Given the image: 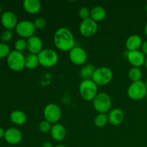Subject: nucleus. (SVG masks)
<instances>
[{
  "label": "nucleus",
  "mask_w": 147,
  "mask_h": 147,
  "mask_svg": "<svg viewBox=\"0 0 147 147\" xmlns=\"http://www.w3.org/2000/svg\"><path fill=\"white\" fill-rule=\"evenodd\" d=\"M54 147H67V146H65V145H57V146H54Z\"/></svg>",
  "instance_id": "nucleus-37"
},
{
  "label": "nucleus",
  "mask_w": 147,
  "mask_h": 147,
  "mask_svg": "<svg viewBox=\"0 0 147 147\" xmlns=\"http://www.w3.org/2000/svg\"><path fill=\"white\" fill-rule=\"evenodd\" d=\"M1 40L3 42L6 43L8 42L11 41V39L13 37V32L11 30H6L1 33Z\"/></svg>",
  "instance_id": "nucleus-30"
},
{
  "label": "nucleus",
  "mask_w": 147,
  "mask_h": 147,
  "mask_svg": "<svg viewBox=\"0 0 147 147\" xmlns=\"http://www.w3.org/2000/svg\"><path fill=\"white\" fill-rule=\"evenodd\" d=\"M145 9H146V12H147V4H146V7H145Z\"/></svg>",
  "instance_id": "nucleus-39"
},
{
  "label": "nucleus",
  "mask_w": 147,
  "mask_h": 147,
  "mask_svg": "<svg viewBox=\"0 0 147 147\" xmlns=\"http://www.w3.org/2000/svg\"><path fill=\"white\" fill-rule=\"evenodd\" d=\"M98 86L92 80H83L79 86V93L86 101H93L98 93Z\"/></svg>",
  "instance_id": "nucleus-2"
},
{
  "label": "nucleus",
  "mask_w": 147,
  "mask_h": 147,
  "mask_svg": "<svg viewBox=\"0 0 147 147\" xmlns=\"http://www.w3.org/2000/svg\"><path fill=\"white\" fill-rule=\"evenodd\" d=\"M33 23H34L36 30H42L46 26L47 22H46L45 19L43 17H38L33 22Z\"/></svg>",
  "instance_id": "nucleus-31"
},
{
  "label": "nucleus",
  "mask_w": 147,
  "mask_h": 147,
  "mask_svg": "<svg viewBox=\"0 0 147 147\" xmlns=\"http://www.w3.org/2000/svg\"><path fill=\"white\" fill-rule=\"evenodd\" d=\"M27 50L31 54L38 55L43 50V42L41 38L34 35L27 40Z\"/></svg>",
  "instance_id": "nucleus-15"
},
{
  "label": "nucleus",
  "mask_w": 147,
  "mask_h": 147,
  "mask_svg": "<svg viewBox=\"0 0 147 147\" xmlns=\"http://www.w3.org/2000/svg\"><path fill=\"white\" fill-rule=\"evenodd\" d=\"M42 147H54V146H53V144H52L51 142H45L44 144H43Z\"/></svg>",
  "instance_id": "nucleus-33"
},
{
  "label": "nucleus",
  "mask_w": 147,
  "mask_h": 147,
  "mask_svg": "<svg viewBox=\"0 0 147 147\" xmlns=\"http://www.w3.org/2000/svg\"><path fill=\"white\" fill-rule=\"evenodd\" d=\"M147 88L146 84L142 80L133 82L127 90L128 97L133 100H140L146 98Z\"/></svg>",
  "instance_id": "nucleus-6"
},
{
  "label": "nucleus",
  "mask_w": 147,
  "mask_h": 147,
  "mask_svg": "<svg viewBox=\"0 0 147 147\" xmlns=\"http://www.w3.org/2000/svg\"><path fill=\"white\" fill-rule=\"evenodd\" d=\"M7 63L11 70L20 72L25 67V57L22 53L12 50L7 57Z\"/></svg>",
  "instance_id": "nucleus-5"
},
{
  "label": "nucleus",
  "mask_w": 147,
  "mask_h": 147,
  "mask_svg": "<svg viewBox=\"0 0 147 147\" xmlns=\"http://www.w3.org/2000/svg\"><path fill=\"white\" fill-rule=\"evenodd\" d=\"M109 122L113 126H119L124 119L123 112L120 109L115 108L109 112Z\"/></svg>",
  "instance_id": "nucleus-17"
},
{
  "label": "nucleus",
  "mask_w": 147,
  "mask_h": 147,
  "mask_svg": "<svg viewBox=\"0 0 147 147\" xmlns=\"http://www.w3.org/2000/svg\"><path fill=\"white\" fill-rule=\"evenodd\" d=\"M23 8L28 14H37L41 9V3L38 0H24L22 3Z\"/></svg>",
  "instance_id": "nucleus-19"
},
{
  "label": "nucleus",
  "mask_w": 147,
  "mask_h": 147,
  "mask_svg": "<svg viewBox=\"0 0 147 147\" xmlns=\"http://www.w3.org/2000/svg\"><path fill=\"white\" fill-rule=\"evenodd\" d=\"M112 101L108 93H98L93 100V106L98 113H107L111 109Z\"/></svg>",
  "instance_id": "nucleus-3"
},
{
  "label": "nucleus",
  "mask_w": 147,
  "mask_h": 147,
  "mask_svg": "<svg viewBox=\"0 0 147 147\" xmlns=\"http://www.w3.org/2000/svg\"><path fill=\"white\" fill-rule=\"evenodd\" d=\"M4 134H5V131L2 128L0 127V139L4 137Z\"/></svg>",
  "instance_id": "nucleus-34"
},
{
  "label": "nucleus",
  "mask_w": 147,
  "mask_h": 147,
  "mask_svg": "<svg viewBox=\"0 0 147 147\" xmlns=\"http://www.w3.org/2000/svg\"><path fill=\"white\" fill-rule=\"evenodd\" d=\"M1 22L6 30H11L13 29H15L19 22L17 15L13 11H4L1 14Z\"/></svg>",
  "instance_id": "nucleus-13"
},
{
  "label": "nucleus",
  "mask_w": 147,
  "mask_h": 147,
  "mask_svg": "<svg viewBox=\"0 0 147 147\" xmlns=\"http://www.w3.org/2000/svg\"><path fill=\"white\" fill-rule=\"evenodd\" d=\"M98 26L96 22L91 18L83 20L79 26V31L82 36L85 37H90L97 33Z\"/></svg>",
  "instance_id": "nucleus-10"
},
{
  "label": "nucleus",
  "mask_w": 147,
  "mask_h": 147,
  "mask_svg": "<svg viewBox=\"0 0 147 147\" xmlns=\"http://www.w3.org/2000/svg\"><path fill=\"white\" fill-rule=\"evenodd\" d=\"M4 139L9 144H18L22 139V134L18 129L9 128L7 131H5Z\"/></svg>",
  "instance_id": "nucleus-14"
},
{
  "label": "nucleus",
  "mask_w": 147,
  "mask_h": 147,
  "mask_svg": "<svg viewBox=\"0 0 147 147\" xmlns=\"http://www.w3.org/2000/svg\"><path fill=\"white\" fill-rule=\"evenodd\" d=\"M40 65L38 55L34 54H29L25 57V67L29 70H34Z\"/></svg>",
  "instance_id": "nucleus-23"
},
{
  "label": "nucleus",
  "mask_w": 147,
  "mask_h": 147,
  "mask_svg": "<svg viewBox=\"0 0 147 147\" xmlns=\"http://www.w3.org/2000/svg\"><path fill=\"white\" fill-rule=\"evenodd\" d=\"M52 127H53L52 123H50V122H48L46 120L42 121L40 123V124H39V129L43 134H47L49 132L50 133Z\"/></svg>",
  "instance_id": "nucleus-28"
},
{
  "label": "nucleus",
  "mask_w": 147,
  "mask_h": 147,
  "mask_svg": "<svg viewBox=\"0 0 147 147\" xmlns=\"http://www.w3.org/2000/svg\"><path fill=\"white\" fill-rule=\"evenodd\" d=\"M10 53L11 50L8 45L7 43L0 42V59L7 57Z\"/></svg>",
  "instance_id": "nucleus-27"
},
{
  "label": "nucleus",
  "mask_w": 147,
  "mask_h": 147,
  "mask_svg": "<svg viewBox=\"0 0 147 147\" xmlns=\"http://www.w3.org/2000/svg\"><path fill=\"white\" fill-rule=\"evenodd\" d=\"M106 14L107 13L106 9L100 6H96L90 10V18L96 22L104 20L106 17Z\"/></svg>",
  "instance_id": "nucleus-20"
},
{
  "label": "nucleus",
  "mask_w": 147,
  "mask_h": 147,
  "mask_svg": "<svg viewBox=\"0 0 147 147\" xmlns=\"http://www.w3.org/2000/svg\"><path fill=\"white\" fill-rule=\"evenodd\" d=\"M15 31L20 37L23 39H29L34 35L36 29L34 23L30 20L19 22L15 27Z\"/></svg>",
  "instance_id": "nucleus-9"
},
{
  "label": "nucleus",
  "mask_w": 147,
  "mask_h": 147,
  "mask_svg": "<svg viewBox=\"0 0 147 147\" xmlns=\"http://www.w3.org/2000/svg\"><path fill=\"white\" fill-rule=\"evenodd\" d=\"M14 48L17 51L22 53L23 51L27 49V40L23 38L18 39L14 43Z\"/></svg>",
  "instance_id": "nucleus-26"
},
{
  "label": "nucleus",
  "mask_w": 147,
  "mask_h": 147,
  "mask_svg": "<svg viewBox=\"0 0 147 147\" xmlns=\"http://www.w3.org/2000/svg\"><path fill=\"white\" fill-rule=\"evenodd\" d=\"M109 123L107 113H98L94 119V124L98 128H103Z\"/></svg>",
  "instance_id": "nucleus-25"
},
{
  "label": "nucleus",
  "mask_w": 147,
  "mask_h": 147,
  "mask_svg": "<svg viewBox=\"0 0 147 147\" xmlns=\"http://www.w3.org/2000/svg\"><path fill=\"white\" fill-rule=\"evenodd\" d=\"M78 16L83 20L90 18V10L87 7H81L78 11Z\"/></svg>",
  "instance_id": "nucleus-29"
},
{
  "label": "nucleus",
  "mask_w": 147,
  "mask_h": 147,
  "mask_svg": "<svg viewBox=\"0 0 147 147\" xmlns=\"http://www.w3.org/2000/svg\"><path fill=\"white\" fill-rule=\"evenodd\" d=\"M50 135L55 141L60 142V141L63 140L66 136L65 128L63 125L58 123L53 124L51 131H50Z\"/></svg>",
  "instance_id": "nucleus-18"
},
{
  "label": "nucleus",
  "mask_w": 147,
  "mask_h": 147,
  "mask_svg": "<svg viewBox=\"0 0 147 147\" xmlns=\"http://www.w3.org/2000/svg\"><path fill=\"white\" fill-rule=\"evenodd\" d=\"M53 41L57 49L63 52H70L76 46L74 35L66 27H60L56 30Z\"/></svg>",
  "instance_id": "nucleus-1"
},
{
  "label": "nucleus",
  "mask_w": 147,
  "mask_h": 147,
  "mask_svg": "<svg viewBox=\"0 0 147 147\" xmlns=\"http://www.w3.org/2000/svg\"><path fill=\"white\" fill-rule=\"evenodd\" d=\"M37 55H38L40 65L42 67H54L58 63V54L57 52L52 49H44Z\"/></svg>",
  "instance_id": "nucleus-7"
},
{
  "label": "nucleus",
  "mask_w": 147,
  "mask_h": 147,
  "mask_svg": "<svg viewBox=\"0 0 147 147\" xmlns=\"http://www.w3.org/2000/svg\"><path fill=\"white\" fill-rule=\"evenodd\" d=\"M1 7H0V14H1Z\"/></svg>",
  "instance_id": "nucleus-40"
},
{
  "label": "nucleus",
  "mask_w": 147,
  "mask_h": 147,
  "mask_svg": "<svg viewBox=\"0 0 147 147\" xmlns=\"http://www.w3.org/2000/svg\"><path fill=\"white\" fill-rule=\"evenodd\" d=\"M129 79L133 82H137L142 80V72L139 67H132L128 73Z\"/></svg>",
  "instance_id": "nucleus-24"
},
{
  "label": "nucleus",
  "mask_w": 147,
  "mask_h": 147,
  "mask_svg": "<svg viewBox=\"0 0 147 147\" xmlns=\"http://www.w3.org/2000/svg\"><path fill=\"white\" fill-rule=\"evenodd\" d=\"M43 116L45 120L47 121L52 124H55L62 117L61 109L55 103H49L45 107Z\"/></svg>",
  "instance_id": "nucleus-8"
},
{
  "label": "nucleus",
  "mask_w": 147,
  "mask_h": 147,
  "mask_svg": "<svg viewBox=\"0 0 147 147\" xmlns=\"http://www.w3.org/2000/svg\"><path fill=\"white\" fill-rule=\"evenodd\" d=\"M144 33H145V34L147 36V23L144 27Z\"/></svg>",
  "instance_id": "nucleus-35"
},
{
  "label": "nucleus",
  "mask_w": 147,
  "mask_h": 147,
  "mask_svg": "<svg viewBox=\"0 0 147 147\" xmlns=\"http://www.w3.org/2000/svg\"><path fill=\"white\" fill-rule=\"evenodd\" d=\"M146 98L147 99V93H146Z\"/></svg>",
  "instance_id": "nucleus-41"
},
{
  "label": "nucleus",
  "mask_w": 147,
  "mask_h": 147,
  "mask_svg": "<svg viewBox=\"0 0 147 147\" xmlns=\"http://www.w3.org/2000/svg\"><path fill=\"white\" fill-rule=\"evenodd\" d=\"M144 66H145V67H146V69L147 70V56L146 57V60H145Z\"/></svg>",
  "instance_id": "nucleus-36"
},
{
  "label": "nucleus",
  "mask_w": 147,
  "mask_h": 147,
  "mask_svg": "<svg viewBox=\"0 0 147 147\" xmlns=\"http://www.w3.org/2000/svg\"><path fill=\"white\" fill-rule=\"evenodd\" d=\"M142 38L139 35L136 34L129 36L126 40V47L128 51L139 50L142 45Z\"/></svg>",
  "instance_id": "nucleus-16"
},
{
  "label": "nucleus",
  "mask_w": 147,
  "mask_h": 147,
  "mask_svg": "<svg viewBox=\"0 0 147 147\" xmlns=\"http://www.w3.org/2000/svg\"><path fill=\"white\" fill-rule=\"evenodd\" d=\"M126 58L128 62L133 67H140L144 65L146 56L141 50H134V51H128L126 54Z\"/></svg>",
  "instance_id": "nucleus-12"
},
{
  "label": "nucleus",
  "mask_w": 147,
  "mask_h": 147,
  "mask_svg": "<svg viewBox=\"0 0 147 147\" xmlns=\"http://www.w3.org/2000/svg\"><path fill=\"white\" fill-rule=\"evenodd\" d=\"M141 51L144 54L145 56H147V40L143 42L142 43V45L141 47Z\"/></svg>",
  "instance_id": "nucleus-32"
},
{
  "label": "nucleus",
  "mask_w": 147,
  "mask_h": 147,
  "mask_svg": "<svg viewBox=\"0 0 147 147\" xmlns=\"http://www.w3.org/2000/svg\"><path fill=\"white\" fill-rule=\"evenodd\" d=\"M87 53L86 50L81 47L75 46L70 52H69V58L76 65H83L86 63L87 60Z\"/></svg>",
  "instance_id": "nucleus-11"
},
{
  "label": "nucleus",
  "mask_w": 147,
  "mask_h": 147,
  "mask_svg": "<svg viewBox=\"0 0 147 147\" xmlns=\"http://www.w3.org/2000/svg\"><path fill=\"white\" fill-rule=\"evenodd\" d=\"M96 67L92 63L86 64L80 69V76L83 80H92Z\"/></svg>",
  "instance_id": "nucleus-22"
},
{
  "label": "nucleus",
  "mask_w": 147,
  "mask_h": 147,
  "mask_svg": "<svg viewBox=\"0 0 147 147\" xmlns=\"http://www.w3.org/2000/svg\"><path fill=\"white\" fill-rule=\"evenodd\" d=\"M145 84H146V88H147V78H146V82H145Z\"/></svg>",
  "instance_id": "nucleus-38"
},
{
  "label": "nucleus",
  "mask_w": 147,
  "mask_h": 147,
  "mask_svg": "<svg viewBox=\"0 0 147 147\" xmlns=\"http://www.w3.org/2000/svg\"><path fill=\"white\" fill-rule=\"evenodd\" d=\"M27 115L22 111H14L10 114V120L16 125H23L27 121Z\"/></svg>",
  "instance_id": "nucleus-21"
},
{
  "label": "nucleus",
  "mask_w": 147,
  "mask_h": 147,
  "mask_svg": "<svg viewBox=\"0 0 147 147\" xmlns=\"http://www.w3.org/2000/svg\"><path fill=\"white\" fill-rule=\"evenodd\" d=\"M113 77V72L109 67H100L95 70L92 80L98 86H105L111 82Z\"/></svg>",
  "instance_id": "nucleus-4"
}]
</instances>
